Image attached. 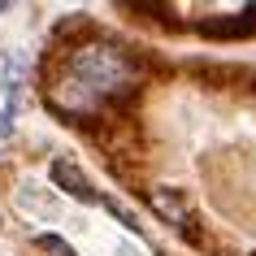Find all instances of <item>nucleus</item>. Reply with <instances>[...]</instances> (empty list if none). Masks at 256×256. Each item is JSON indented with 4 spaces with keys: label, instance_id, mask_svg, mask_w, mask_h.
<instances>
[{
    "label": "nucleus",
    "instance_id": "obj_10",
    "mask_svg": "<svg viewBox=\"0 0 256 256\" xmlns=\"http://www.w3.org/2000/svg\"><path fill=\"white\" fill-rule=\"evenodd\" d=\"M252 256H256V252H252Z\"/></svg>",
    "mask_w": 256,
    "mask_h": 256
},
{
    "label": "nucleus",
    "instance_id": "obj_5",
    "mask_svg": "<svg viewBox=\"0 0 256 256\" xmlns=\"http://www.w3.org/2000/svg\"><path fill=\"white\" fill-rule=\"evenodd\" d=\"M18 204H22L26 213H40V217H56V213H61L56 196H52V191H44V187H22V191H18Z\"/></svg>",
    "mask_w": 256,
    "mask_h": 256
},
{
    "label": "nucleus",
    "instance_id": "obj_2",
    "mask_svg": "<svg viewBox=\"0 0 256 256\" xmlns=\"http://www.w3.org/2000/svg\"><path fill=\"white\" fill-rule=\"evenodd\" d=\"M44 100H48V108H52L56 118H66V122H92L96 113H100V104H104L87 82L74 78V74H66V70L44 87Z\"/></svg>",
    "mask_w": 256,
    "mask_h": 256
},
{
    "label": "nucleus",
    "instance_id": "obj_8",
    "mask_svg": "<svg viewBox=\"0 0 256 256\" xmlns=\"http://www.w3.org/2000/svg\"><path fill=\"white\" fill-rule=\"evenodd\" d=\"M14 118H18V96H9V104L0 108V139H9V130H14Z\"/></svg>",
    "mask_w": 256,
    "mask_h": 256
},
{
    "label": "nucleus",
    "instance_id": "obj_3",
    "mask_svg": "<svg viewBox=\"0 0 256 256\" xmlns=\"http://www.w3.org/2000/svg\"><path fill=\"white\" fill-rule=\"evenodd\" d=\"M148 204H152V213L161 217L165 226H187V213H191V191L187 187H178V182H156V187L148 191Z\"/></svg>",
    "mask_w": 256,
    "mask_h": 256
},
{
    "label": "nucleus",
    "instance_id": "obj_7",
    "mask_svg": "<svg viewBox=\"0 0 256 256\" xmlns=\"http://www.w3.org/2000/svg\"><path fill=\"white\" fill-rule=\"evenodd\" d=\"M35 248L48 252V256H74V248H70L61 234H35Z\"/></svg>",
    "mask_w": 256,
    "mask_h": 256
},
{
    "label": "nucleus",
    "instance_id": "obj_6",
    "mask_svg": "<svg viewBox=\"0 0 256 256\" xmlns=\"http://www.w3.org/2000/svg\"><path fill=\"white\" fill-rule=\"evenodd\" d=\"M100 204H104V208H108V217H113V222H122V226L130 230V234H144V226H139V217L130 213V208H126L122 200H113V196H100Z\"/></svg>",
    "mask_w": 256,
    "mask_h": 256
},
{
    "label": "nucleus",
    "instance_id": "obj_9",
    "mask_svg": "<svg viewBox=\"0 0 256 256\" xmlns=\"http://www.w3.org/2000/svg\"><path fill=\"white\" fill-rule=\"evenodd\" d=\"M118 256H144V252H139V243H130V239H122V243H118Z\"/></svg>",
    "mask_w": 256,
    "mask_h": 256
},
{
    "label": "nucleus",
    "instance_id": "obj_1",
    "mask_svg": "<svg viewBox=\"0 0 256 256\" xmlns=\"http://www.w3.org/2000/svg\"><path fill=\"white\" fill-rule=\"evenodd\" d=\"M66 74L82 78L100 100H113L118 92H126V87L135 82L130 56L122 52V48H113V44H78V48L66 56Z\"/></svg>",
    "mask_w": 256,
    "mask_h": 256
},
{
    "label": "nucleus",
    "instance_id": "obj_4",
    "mask_svg": "<svg viewBox=\"0 0 256 256\" xmlns=\"http://www.w3.org/2000/svg\"><path fill=\"white\" fill-rule=\"evenodd\" d=\"M48 178H52V187H56V191H66V196H74V200H82V204H100V191L92 187V178L82 174L74 161H66V156H56V161L48 165Z\"/></svg>",
    "mask_w": 256,
    "mask_h": 256
}]
</instances>
